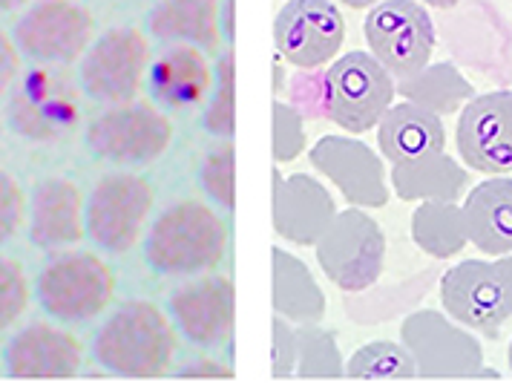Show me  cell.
I'll list each match as a JSON object with an SVG mask.
<instances>
[{"instance_id":"cell-1","label":"cell","mask_w":512,"mask_h":383,"mask_svg":"<svg viewBox=\"0 0 512 383\" xmlns=\"http://www.w3.org/2000/svg\"><path fill=\"white\" fill-rule=\"evenodd\" d=\"M228 254V222L199 199L167 205L144 237V260L162 277H199Z\"/></svg>"},{"instance_id":"cell-2","label":"cell","mask_w":512,"mask_h":383,"mask_svg":"<svg viewBox=\"0 0 512 383\" xmlns=\"http://www.w3.org/2000/svg\"><path fill=\"white\" fill-rule=\"evenodd\" d=\"M93 358L118 378H162L176 358V329L156 303L127 300L95 332Z\"/></svg>"},{"instance_id":"cell-3","label":"cell","mask_w":512,"mask_h":383,"mask_svg":"<svg viewBox=\"0 0 512 383\" xmlns=\"http://www.w3.org/2000/svg\"><path fill=\"white\" fill-rule=\"evenodd\" d=\"M35 294L52 320L78 326L110 309L116 277L113 268L90 251H64L41 268Z\"/></svg>"},{"instance_id":"cell-4","label":"cell","mask_w":512,"mask_h":383,"mask_svg":"<svg viewBox=\"0 0 512 383\" xmlns=\"http://www.w3.org/2000/svg\"><path fill=\"white\" fill-rule=\"evenodd\" d=\"M84 142L101 162L118 168H147L170 150L173 124L150 101H127L95 116Z\"/></svg>"},{"instance_id":"cell-5","label":"cell","mask_w":512,"mask_h":383,"mask_svg":"<svg viewBox=\"0 0 512 383\" xmlns=\"http://www.w3.org/2000/svg\"><path fill=\"white\" fill-rule=\"evenodd\" d=\"M317 263L328 280L340 291H366L372 288L386 265V234L366 214V208L337 211L328 228L314 242Z\"/></svg>"},{"instance_id":"cell-6","label":"cell","mask_w":512,"mask_h":383,"mask_svg":"<svg viewBox=\"0 0 512 383\" xmlns=\"http://www.w3.org/2000/svg\"><path fill=\"white\" fill-rule=\"evenodd\" d=\"M326 113L349 136L377 127L383 113L395 104V78L372 52L354 49L337 58L326 72Z\"/></svg>"},{"instance_id":"cell-7","label":"cell","mask_w":512,"mask_h":383,"mask_svg":"<svg viewBox=\"0 0 512 383\" xmlns=\"http://www.w3.org/2000/svg\"><path fill=\"white\" fill-rule=\"evenodd\" d=\"M153 202V182L141 173L113 170L101 176L84 205L87 237L107 254H127L139 245Z\"/></svg>"},{"instance_id":"cell-8","label":"cell","mask_w":512,"mask_h":383,"mask_svg":"<svg viewBox=\"0 0 512 383\" xmlns=\"http://www.w3.org/2000/svg\"><path fill=\"white\" fill-rule=\"evenodd\" d=\"M6 113L12 130L26 142H64L81 121V96L64 72L35 67L15 81Z\"/></svg>"},{"instance_id":"cell-9","label":"cell","mask_w":512,"mask_h":383,"mask_svg":"<svg viewBox=\"0 0 512 383\" xmlns=\"http://www.w3.org/2000/svg\"><path fill=\"white\" fill-rule=\"evenodd\" d=\"M363 35L374 58L395 81L423 70L438 44L432 15L418 0L374 3L363 21Z\"/></svg>"},{"instance_id":"cell-10","label":"cell","mask_w":512,"mask_h":383,"mask_svg":"<svg viewBox=\"0 0 512 383\" xmlns=\"http://www.w3.org/2000/svg\"><path fill=\"white\" fill-rule=\"evenodd\" d=\"M400 343L415 358L418 378L469 381L478 378L484 369L481 340L435 309L409 314L400 326Z\"/></svg>"},{"instance_id":"cell-11","label":"cell","mask_w":512,"mask_h":383,"mask_svg":"<svg viewBox=\"0 0 512 383\" xmlns=\"http://www.w3.org/2000/svg\"><path fill=\"white\" fill-rule=\"evenodd\" d=\"M150 70V41L139 26H113L81 55V90L101 104L136 101Z\"/></svg>"},{"instance_id":"cell-12","label":"cell","mask_w":512,"mask_h":383,"mask_svg":"<svg viewBox=\"0 0 512 383\" xmlns=\"http://www.w3.org/2000/svg\"><path fill=\"white\" fill-rule=\"evenodd\" d=\"M15 44L44 67L81 61L95 41L93 12L72 0H38L15 24Z\"/></svg>"},{"instance_id":"cell-13","label":"cell","mask_w":512,"mask_h":383,"mask_svg":"<svg viewBox=\"0 0 512 383\" xmlns=\"http://www.w3.org/2000/svg\"><path fill=\"white\" fill-rule=\"evenodd\" d=\"M346 41L343 12L331 0H288L274 18V44L297 70H320Z\"/></svg>"},{"instance_id":"cell-14","label":"cell","mask_w":512,"mask_h":383,"mask_svg":"<svg viewBox=\"0 0 512 383\" xmlns=\"http://www.w3.org/2000/svg\"><path fill=\"white\" fill-rule=\"evenodd\" d=\"M455 142L464 165L501 176L512 170V90H492L466 101L455 127Z\"/></svg>"},{"instance_id":"cell-15","label":"cell","mask_w":512,"mask_h":383,"mask_svg":"<svg viewBox=\"0 0 512 383\" xmlns=\"http://www.w3.org/2000/svg\"><path fill=\"white\" fill-rule=\"evenodd\" d=\"M443 312L466 329L498 337L510 320L507 294L498 265L489 260H464L452 265L441 280Z\"/></svg>"},{"instance_id":"cell-16","label":"cell","mask_w":512,"mask_h":383,"mask_svg":"<svg viewBox=\"0 0 512 383\" xmlns=\"http://www.w3.org/2000/svg\"><path fill=\"white\" fill-rule=\"evenodd\" d=\"M176 329L193 343L216 349L225 346L233 335L236 320V288L225 274H199L176 288L167 300Z\"/></svg>"},{"instance_id":"cell-17","label":"cell","mask_w":512,"mask_h":383,"mask_svg":"<svg viewBox=\"0 0 512 383\" xmlns=\"http://www.w3.org/2000/svg\"><path fill=\"white\" fill-rule=\"evenodd\" d=\"M308 159L354 208L372 211L389 202L383 159L366 142L351 136H323L308 150Z\"/></svg>"},{"instance_id":"cell-18","label":"cell","mask_w":512,"mask_h":383,"mask_svg":"<svg viewBox=\"0 0 512 383\" xmlns=\"http://www.w3.org/2000/svg\"><path fill=\"white\" fill-rule=\"evenodd\" d=\"M271 222L285 242L314 245L337 214V202L311 173H271Z\"/></svg>"},{"instance_id":"cell-19","label":"cell","mask_w":512,"mask_h":383,"mask_svg":"<svg viewBox=\"0 0 512 383\" xmlns=\"http://www.w3.org/2000/svg\"><path fill=\"white\" fill-rule=\"evenodd\" d=\"M84 360L81 340L49 323H32L9 340L3 366L18 381H67L75 378Z\"/></svg>"},{"instance_id":"cell-20","label":"cell","mask_w":512,"mask_h":383,"mask_svg":"<svg viewBox=\"0 0 512 383\" xmlns=\"http://www.w3.org/2000/svg\"><path fill=\"white\" fill-rule=\"evenodd\" d=\"M84 196L78 185L64 176H47L35 182L26 216H29V240L32 245L55 251L70 248L84 240L87 234V216H84Z\"/></svg>"},{"instance_id":"cell-21","label":"cell","mask_w":512,"mask_h":383,"mask_svg":"<svg viewBox=\"0 0 512 383\" xmlns=\"http://www.w3.org/2000/svg\"><path fill=\"white\" fill-rule=\"evenodd\" d=\"M150 96L164 110H190L210 96L213 64L208 52L190 44H167L147 70Z\"/></svg>"},{"instance_id":"cell-22","label":"cell","mask_w":512,"mask_h":383,"mask_svg":"<svg viewBox=\"0 0 512 383\" xmlns=\"http://www.w3.org/2000/svg\"><path fill=\"white\" fill-rule=\"evenodd\" d=\"M377 144L392 165H412L446 150V127L441 116L400 101L377 121Z\"/></svg>"},{"instance_id":"cell-23","label":"cell","mask_w":512,"mask_h":383,"mask_svg":"<svg viewBox=\"0 0 512 383\" xmlns=\"http://www.w3.org/2000/svg\"><path fill=\"white\" fill-rule=\"evenodd\" d=\"M464 222L469 242L487 254L504 257L512 254V179L489 176L475 185L464 202Z\"/></svg>"},{"instance_id":"cell-24","label":"cell","mask_w":512,"mask_h":383,"mask_svg":"<svg viewBox=\"0 0 512 383\" xmlns=\"http://www.w3.org/2000/svg\"><path fill=\"white\" fill-rule=\"evenodd\" d=\"M147 29L162 44H190L205 52H222L219 29V0H159L150 15Z\"/></svg>"},{"instance_id":"cell-25","label":"cell","mask_w":512,"mask_h":383,"mask_svg":"<svg viewBox=\"0 0 512 383\" xmlns=\"http://www.w3.org/2000/svg\"><path fill=\"white\" fill-rule=\"evenodd\" d=\"M271 303L274 314L297 326L320 323L326 317V294L317 286L311 268L280 245L271 248Z\"/></svg>"},{"instance_id":"cell-26","label":"cell","mask_w":512,"mask_h":383,"mask_svg":"<svg viewBox=\"0 0 512 383\" xmlns=\"http://www.w3.org/2000/svg\"><path fill=\"white\" fill-rule=\"evenodd\" d=\"M392 188L403 202H458L469 188V170L443 150L412 165H395Z\"/></svg>"},{"instance_id":"cell-27","label":"cell","mask_w":512,"mask_h":383,"mask_svg":"<svg viewBox=\"0 0 512 383\" xmlns=\"http://www.w3.org/2000/svg\"><path fill=\"white\" fill-rule=\"evenodd\" d=\"M397 96L403 101H412L423 110L435 113V116H452L464 107L469 98H475L472 81L464 78V72L458 70L452 61H438V64H426L409 78L395 81Z\"/></svg>"},{"instance_id":"cell-28","label":"cell","mask_w":512,"mask_h":383,"mask_svg":"<svg viewBox=\"0 0 512 383\" xmlns=\"http://www.w3.org/2000/svg\"><path fill=\"white\" fill-rule=\"evenodd\" d=\"M409 231L420 251L435 260L458 257L469 245L464 208L458 202H418Z\"/></svg>"},{"instance_id":"cell-29","label":"cell","mask_w":512,"mask_h":383,"mask_svg":"<svg viewBox=\"0 0 512 383\" xmlns=\"http://www.w3.org/2000/svg\"><path fill=\"white\" fill-rule=\"evenodd\" d=\"M346 378L351 381H415L418 366L409 349L395 340L363 343L346 363Z\"/></svg>"},{"instance_id":"cell-30","label":"cell","mask_w":512,"mask_h":383,"mask_svg":"<svg viewBox=\"0 0 512 383\" xmlns=\"http://www.w3.org/2000/svg\"><path fill=\"white\" fill-rule=\"evenodd\" d=\"M297 378L303 381H343L346 360L340 355L337 335L320 323L297 329Z\"/></svg>"},{"instance_id":"cell-31","label":"cell","mask_w":512,"mask_h":383,"mask_svg":"<svg viewBox=\"0 0 512 383\" xmlns=\"http://www.w3.org/2000/svg\"><path fill=\"white\" fill-rule=\"evenodd\" d=\"M202 127L213 139H233L236 119H233V49H222L213 64V87H210L208 107L202 113Z\"/></svg>"},{"instance_id":"cell-32","label":"cell","mask_w":512,"mask_h":383,"mask_svg":"<svg viewBox=\"0 0 512 383\" xmlns=\"http://www.w3.org/2000/svg\"><path fill=\"white\" fill-rule=\"evenodd\" d=\"M233 162V142L225 139L219 147L205 153L199 165V188L216 211H233Z\"/></svg>"},{"instance_id":"cell-33","label":"cell","mask_w":512,"mask_h":383,"mask_svg":"<svg viewBox=\"0 0 512 383\" xmlns=\"http://www.w3.org/2000/svg\"><path fill=\"white\" fill-rule=\"evenodd\" d=\"M271 119H274V133H271V153L277 165L294 162L305 150V121L303 113L288 104V101H274L271 104Z\"/></svg>"},{"instance_id":"cell-34","label":"cell","mask_w":512,"mask_h":383,"mask_svg":"<svg viewBox=\"0 0 512 383\" xmlns=\"http://www.w3.org/2000/svg\"><path fill=\"white\" fill-rule=\"evenodd\" d=\"M32 288L26 280L24 265L12 257H0V332L15 326L29 309Z\"/></svg>"},{"instance_id":"cell-35","label":"cell","mask_w":512,"mask_h":383,"mask_svg":"<svg viewBox=\"0 0 512 383\" xmlns=\"http://www.w3.org/2000/svg\"><path fill=\"white\" fill-rule=\"evenodd\" d=\"M271 375L277 381H288L297 375V329L291 326V320H285L280 314H274L271 323Z\"/></svg>"},{"instance_id":"cell-36","label":"cell","mask_w":512,"mask_h":383,"mask_svg":"<svg viewBox=\"0 0 512 383\" xmlns=\"http://www.w3.org/2000/svg\"><path fill=\"white\" fill-rule=\"evenodd\" d=\"M26 196L15 176L0 170V245L15 240V234L24 228Z\"/></svg>"},{"instance_id":"cell-37","label":"cell","mask_w":512,"mask_h":383,"mask_svg":"<svg viewBox=\"0 0 512 383\" xmlns=\"http://www.w3.org/2000/svg\"><path fill=\"white\" fill-rule=\"evenodd\" d=\"M18 78H21V49L15 44V38H9L0 29V96H6Z\"/></svg>"},{"instance_id":"cell-38","label":"cell","mask_w":512,"mask_h":383,"mask_svg":"<svg viewBox=\"0 0 512 383\" xmlns=\"http://www.w3.org/2000/svg\"><path fill=\"white\" fill-rule=\"evenodd\" d=\"M176 378H187V381H231V366L225 363H213V360H199V363H187L176 372Z\"/></svg>"},{"instance_id":"cell-39","label":"cell","mask_w":512,"mask_h":383,"mask_svg":"<svg viewBox=\"0 0 512 383\" xmlns=\"http://www.w3.org/2000/svg\"><path fill=\"white\" fill-rule=\"evenodd\" d=\"M498 271H501V280H504V294H507V309H510V320H512V254H504L495 260Z\"/></svg>"},{"instance_id":"cell-40","label":"cell","mask_w":512,"mask_h":383,"mask_svg":"<svg viewBox=\"0 0 512 383\" xmlns=\"http://www.w3.org/2000/svg\"><path fill=\"white\" fill-rule=\"evenodd\" d=\"M219 29H222V38L231 44L233 41V0H219Z\"/></svg>"},{"instance_id":"cell-41","label":"cell","mask_w":512,"mask_h":383,"mask_svg":"<svg viewBox=\"0 0 512 383\" xmlns=\"http://www.w3.org/2000/svg\"><path fill=\"white\" fill-rule=\"evenodd\" d=\"M418 3H426V6H435V9H452V6H458L461 0H418Z\"/></svg>"},{"instance_id":"cell-42","label":"cell","mask_w":512,"mask_h":383,"mask_svg":"<svg viewBox=\"0 0 512 383\" xmlns=\"http://www.w3.org/2000/svg\"><path fill=\"white\" fill-rule=\"evenodd\" d=\"M26 3L29 0H0V12H15V9H21Z\"/></svg>"},{"instance_id":"cell-43","label":"cell","mask_w":512,"mask_h":383,"mask_svg":"<svg viewBox=\"0 0 512 383\" xmlns=\"http://www.w3.org/2000/svg\"><path fill=\"white\" fill-rule=\"evenodd\" d=\"M340 3H346L351 9H372L374 3H380V0H340Z\"/></svg>"},{"instance_id":"cell-44","label":"cell","mask_w":512,"mask_h":383,"mask_svg":"<svg viewBox=\"0 0 512 383\" xmlns=\"http://www.w3.org/2000/svg\"><path fill=\"white\" fill-rule=\"evenodd\" d=\"M507 360H510V375H512V340H510V352H507Z\"/></svg>"},{"instance_id":"cell-45","label":"cell","mask_w":512,"mask_h":383,"mask_svg":"<svg viewBox=\"0 0 512 383\" xmlns=\"http://www.w3.org/2000/svg\"><path fill=\"white\" fill-rule=\"evenodd\" d=\"M0 136H3V124H0Z\"/></svg>"}]
</instances>
